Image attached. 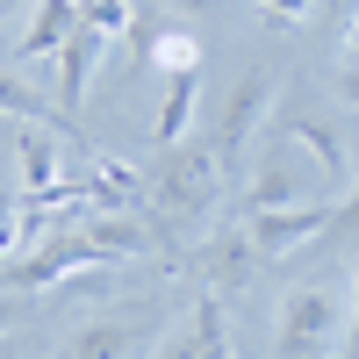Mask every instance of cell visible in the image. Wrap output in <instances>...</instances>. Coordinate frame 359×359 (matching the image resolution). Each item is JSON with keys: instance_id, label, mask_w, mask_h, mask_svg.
Instances as JSON below:
<instances>
[{"instance_id": "20", "label": "cell", "mask_w": 359, "mask_h": 359, "mask_svg": "<svg viewBox=\"0 0 359 359\" xmlns=\"http://www.w3.org/2000/svg\"><path fill=\"white\" fill-rule=\"evenodd\" d=\"M158 359H194V316H187V323H180V331L165 338V352H158Z\"/></svg>"}, {"instance_id": "22", "label": "cell", "mask_w": 359, "mask_h": 359, "mask_svg": "<svg viewBox=\"0 0 359 359\" xmlns=\"http://www.w3.org/2000/svg\"><path fill=\"white\" fill-rule=\"evenodd\" d=\"M165 8H187V15H208V8H223V0H165Z\"/></svg>"}, {"instance_id": "24", "label": "cell", "mask_w": 359, "mask_h": 359, "mask_svg": "<svg viewBox=\"0 0 359 359\" xmlns=\"http://www.w3.org/2000/svg\"><path fill=\"white\" fill-rule=\"evenodd\" d=\"M15 331V302H8V294H0V338H8Z\"/></svg>"}, {"instance_id": "6", "label": "cell", "mask_w": 359, "mask_h": 359, "mask_svg": "<svg viewBox=\"0 0 359 359\" xmlns=\"http://www.w3.org/2000/svg\"><path fill=\"white\" fill-rule=\"evenodd\" d=\"M259 259H287L294 245H309L316 230H331V201H294V208H259V216H245Z\"/></svg>"}, {"instance_id": "4", "label": "cell", "mask_w": 359, "mask_h": 359, "mask_svg": "<svg viewBox=\"0 0 359 359\" xmlns=\"http://www.w3.org/2000/svg\"><path fill=\"white\" fill-rule=\"evenodd\" d=\"M158 331H165V316H158V309H137V316H101V323H86V331H72L57 359H137V352L151 345Z\"/></svg>"}, {"instance_id": "15", "label": "cell", "mask_w": 359, "mask_h": 359, "mask_svg": "<svg viewBox=\"0 0 359 359\" xmlns=\"http://www.w3.org/2000/svg\"><path fill=\"white\" fill-rule=\"evenodd\" d=\"M79 22H94V29H108V36H123L137 15H130V0H79Z\"/></svg>"}, {"instance_id": "9", "label": "cell", "mask_w": 359, "mask_h": 359, "mask_svg": "<svg viewBox=\"0 0 359 359\" xmlns=\"http://www.w3.org/2000/svg\"><path fill=\"white\" fill-rule=\"evenodd\" d=\"M72 22H79V0H36L29 29L15 36V65L22 57H57V43L72 36Z\"/></svg>"}, {"instance_id": "2", "label": "cell", "mask_w": 359, "mask_h": 359, "mask_svg": "<svg viewBox=\"0 0 359 359\" xmlns=\"http://www.w3.org/2000/svg\"><path fill=\"white\" fill-rule=\"evenodd\" d=\"M338 331H345V280L338 273L294 280L273 309V359H331Z\"/></svg>"}, {"instance_id": "10", "label": "cell", "mask_w": 359, "mask_h": 359, "mask_svg": "<svg viewBox=\"0 0 359 359\" xmlns=\"http://www.w3.org/2000/svg\"><path fill=\"white\" fill-rule=\"evenodd\" d=\"M0 115H8V123H43V130H57V137H72V144H79V123L50 115V101H43L22 72H8V65H0ZM79 151H86V144H79Z\"/></svg>"}, {"instance_id": "16", "label": "cell", "mask_w": 359, "mask_h": 359, "mask_svg": "<svg viewBox=\"0 0 359 359\" xmlns=\"http://www.w3.org/2000/svg\"><path fill=\"white\" fill-rule=\"evenodd\" d=\"M331 359H359V273H352V302H345V331H338V352Z\"/></svg>"}, {"instance_id": "3", "label": "cell", "mask_w": 359, "mask_h": 359, "mask_svg": "<svg viewBox=\"0 0 359 359\" xmlns=\"http://www.w3.org/2000/svg\"><path fill=\"white\" fill-rule=\"evenodd\" d=\"M266 115H273V72H245V79H237L230 94H223L216 137H208L223 165H237V158H245V137H252V130L266 123Z\"/></svg>"}, {"instance_id": "21", "label": "cell", "mask_w": 359, "mask_h": 359, "mask_svg": "<svg viewBox=\"0 0 359 359\" xmlns=\"http://www.w3.org/2000/svg\"><path fill=\"white\" fill-rule=\"evenodd\" d=\"M338 86H345V101H359V57H345V72H338Z\"/></svg>"}, {"instance_id": "8", "label": "cell", "mask_w": 359, "mask_h": 359, "mask_svg": "<svg viewBox=\"0 0 359 359\" xmlns=\"http://www.w3.org/2000/svg\"><path fill=\"white\" fill-rule=\"evenodd\" d=\"M287 137H294V144H302V151L316 158V172L331 180V187H345V180H352V158H345V137H338L331 123H323V115H309V108H287Z\"/></svg>"}, {"instance_id": "13", "label": "cell", "mask_w": 359, "mask_h": 359, "mask_svg": "<svg viewBox=\"0 0 359 359\" xmlns=\"http://www.w3.org/2000/svg\"><path fill=\"white\" fill-rule=\"evenodd\" d=\"M294 201H309L302 180H294V165L287 158H266L252 172V187H245V216H259V208H294Z\"/></svg>"}, {"instance_id": "1", "label": "cell", "mask_w": 359, "mask_h": 359, "mask_svg": "<svg viewBox=\"0 0 359 359\" xmlns=\"http://www.w3.org/2000/svg\"><path fill=\"white\" fill-rule=\"evenodd\" d=\"M144 194H151V216H158V223H201L208 208H216V194H223V158H216V144H194V137L158 144L151 172H144Z\"/></svg>"}, {"instance_id": "19", "label": "cell", "mask_w": 359, "mask_h": 359, "mask_svg": "<svg viewBox=\"0 0 359 359\" xmlns=\"http://www.w3.org/2000/svg\"><path fill=\"white\" fill-rule=\"evenodd\" d=\"M259 8L273 15V22H309V8H316V0H259Z\"/></svg>"}, {"instance_id": "7", "label": "cell", "mask_w": 359, "mask_h": 359, "mask_svg": "<svg viewBox=\"0 0 359 359\" xmlns=\"http://www.w3.org/2000/svg\"><path fill=\"white\" fill-rule=\"evenodd\" d=\"M101 50H108V29H94V22H72V36L57 43V101H65V115H79L86 79H94Z\"/></svg>"}, {"instance_id": "14", "label": "cell", "mask_w": 359, "mask_h": 359, "mask_svg": "<svg viewBox=\"0 0 359 359\" xmlns=\"http://www.w3.org/2000/svg\"><path fill=\"white\" fill-rule=\"evenodd\" d=\"M194 359H237L230 352V316H223V294L216 287L194 302Z\"/></svg>"}, {"instance_id": "18", "label": "cell", "mask_w": 359, "mask_h": 359, "mask_svg": "<svg viewBox=\"0 0 359 359\" xmlns=\"http://www.w3.org/2000/svg\"><path fill=\"white\" fill-rule=\"evenodd\" d=\"M331 230H352V237H359V187H352L345 201H331Z\"/></svg>"}, {"instance_id": "12", "label": "cell", "mask_w": 359, "mask_h": 359, "mask_svg": "<svg viewBox=\"0 0 359 359\" xmlns=\"http://www.w3.org/2000/svg\"><path fill=\"white\" fill-rule=\"evenodd\" d=\"M194 94H201V65H165V108H158V144H180L187 137V115H194Z\"/></svg>"}, {"instance_id": "11", "label": "cell", "mask_w": 359, "mask_h": 359, "mask_svg": "<svg viewBox=\"0 0 359 359\" xmlns=\"http://www.w3.org/2000/svg\"><path fill=\"white\" fill-rule=\"evenodd\" d=\"M15 151H22V194H43L65 180V165H57V144L43 123H15Z\"/></svg>"}, {"instance_id": "5", "label": "cell", "mask_w": 359, "mask_h": 359, "mask_svg": "<svg viewBox=\"0 0 359 359\" xmlns=\"http://www.w3.org/2000/svg\"><path fill=\"white\" fill-rule=\"evenodd\" d=\"M259 245H252V230H245V216L237 223H223V230H208V245L194 252V273L216 287V294H230V287H245L252 273H259Z\"/></svg>"}, {"instance_id": "17", "label": "cell", "mask_w": 359, "mask_h": 359, "mask_svg": "<svg viewBox=\"0 0 359 359\" xmlns=\"http://www.w3.org/2000/svg\"><path fill=\"white\" fill-rule=\"evenodd\" d=\"M158 65H201V43L194 36H158Z\"/></svg>"}, {"instance_id": "25", "label": "cell", "mask_w": 359, "mask_h": 359, "mask_svg": "<svg viewBox=\"0 0 359 359\" xmlns=\"http://www.w3.org/2000/svg\"><path fill=\"white\" fill-rule=\"evenodd\" d=\"M345 57H359V22H352V29H345Z\"/></svg>"}, {"instance_id": "23", "label": "cell", "mask_w": 359, "mask_h": 359, "mask_svg": "<svg viewBox=\"0 0 359 359\" xmlns=\"http://www.w3.org/2000/svg\"><path fill=\"white\" fill-rule=\"evenodd\" d=\"M331 15H345V22H359V0H323Z\"/></svg>"}]
</instances>
